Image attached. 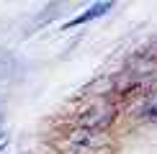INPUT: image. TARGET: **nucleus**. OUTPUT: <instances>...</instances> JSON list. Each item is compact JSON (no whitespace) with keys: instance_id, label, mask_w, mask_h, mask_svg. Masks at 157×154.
<instances>
[{"instance_id":"2","label":"nucleus","mask_w":157,"mask_h":154,"mask_svg":"<svg viewBox=\"0 0 157 154\" xmlns=\"http://www.w3.org/2000/svg\"><path fill=\"white\" fill-rule=\"evenodd\" d=\"M111 121H113V111H111V108H90V111L82 113V126H80V128L103 131Z\"/></svg>"},{"instance_id":"1","label":"nucleus","mask_w":157,"mask_h":154,"mask_svg":"<svg viewBox=\"0 0 157 154\" xmlns=\"http://www.w3.org/2000/svg\"><path fill=\"white\" fill-rule=\"evenodd\" d=\"M106 144H108L106 134L93 131V128H77L64 141V146H67L70 154H98V152L106 149Z\"/></svg>"},{"instance_id":"4","label":"nucleus","mask_w":157,"mask_h":154,"mask_svg":"<svg viewBox=\"0 0 157 154\" xmlns=\"http://www.w3.org/2000/svg\"><path fill=\"white\" fill-rule=\"evenodd\" d=\"M0 154H8V136H5L3 126H0Z\"/></svg>"},{"instance_id":"5","label":"nucleus","mask_w":157,"mask_h":154,"mask_svg":"<svg viewBox=\"0 0 157 154\" xmlns=\"http://www.w3.org/2000/svg\"><path fill=\"white\" fill-rule=\"evenodd\" d=\"M147 116H149V118H155V121H157V105H152V108H149V111H147Z\"/></svg>"},{"instance_id":"3","label":"nucleus","mask_w":157,"mask_h":154,"mask_svg":"<svg viewBox=\"0 0 157 154\" xmlns=\"http://www.w3.org/2000/svg\"><path fill=\"white\" fill-rule=\"evenodd\" d=\"M113 8V3H93L85 13H80L77 18H72V21L67 23V28L70 26H82V23H88V21H95V18H101V16H106V13Z\"/></svg>"}]
</instances>
